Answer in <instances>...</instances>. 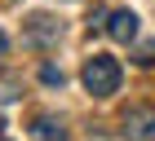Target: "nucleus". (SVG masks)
<instances>
[{
  "label": "nucleus",
  "instance_id": "nucleus-10",
  "mask_svg": "<svg viewBox=\"0 0 155 141\" xmlns=\"http://www.w3.org/2000/svg\"><path fill=\"white\" fill-rule=\"evenodd\" d=\"M97 141H115V137H97Z\"/></svg>",
  "mask_w": 155,
  "mask_h": 141
},
{
  "label": "nucleus",
  "instance_id": "nucleus-8",
  "mask_svg": "<svg viewBox=\"0 0 155 141\" xmlns=\"http://www.w3.org/2000/svg\"><path fill=\"white\" fill-rule=\"evenodd\" d=\"M102 27H107V9H93L89 13V31H102Z\"/></svg>",
  "mask_w": 155,
  "mask_h": 141
},
{
  "label": "nucleus",
  "instance_id": "nucleus-11",
  "mask_svg": "<svg viewBox=\"0 0 155 141\" xmlns=\"http://www.w3.org/2000/svg\"><path fill=\"white\" fill-rule=\"evenodd\" d=\"M0 128H5V124H0Z\"/></svg>",
  "mask_w": 155,
  "mask_h": 141
},
{
  "label": "nucleus",
  "instance_id": "nucleus-6",
  "mask_svg": "<svg viewBox=\"0 0 155 141\" xmlns=\"http://www.w3.org/2000/svg\"><path fill=\"white\" fill-rule=\"evenodd\" d=\"M133 62H137V66H151V62H155V40H146V44L133 49Z\"/></svg>",
  "mask_w": 155,
  "mask_h": 141
},
{
  "label": "nucleus",
  "instance_id": "nucleus-1",
  "mask_svg": "<svg viewBox=\"0 0 155 141\" xmlns=\"http://www.w3.org/2000/svg\"><path fill=\"white\" fill-rule=\"evenodd\" d=\"M84 88L93 97H111L120 88V62L107 58V53H93V58L84 62Z\"/></svg>",
  "mask_w": 155,
  "mask_h": 141
},
{
  "label": "nucleus",
  "instance_id": "nucleus-2",
  "mask_svg": "<svg viewBox=\"0 0 155 141\" xmlns=\"http://www.w3.org/2000/svg\"><path fill=\"white\" fill-rule=\"evenodd\" d=\"M27 44H36V49H53L62 40V22L53 18V13H31V22H27Z\"/></svg>",
  "mask_w": 155,
  "mask_h": 141
},
{
  "label": "nucleus",
  "instance_id": "nucleus-3",
  "mask_svg": "<svg viewBox=\"0 0 155 141\" xmlns=\"http://www.w3.org/2000/svg\"><path fill=\"white\" fill-rule=\"evenodd\" d=\"M124 132L133 141H155V110L151 106H129L124 110Z\"/></svg>",
  "mask_w": 155,
  "mask_h": 141
},
{
  "label": "nucleus",
  "instance_id": "nucleus-5",
  "mask_svg": "<svg viewBox=\"0 0 155 141\" xmlns=\"http://www.w3.org/2000/svg\"><path fill=\"white\" fill-rule=\"evenodd\" d=\"M31 141H67V128H62L58 119H49V115H40L36 124H31Z\"/></svg>",
  "mask_w": 155,
  "mask_h": 141
},
{
  "label": "nucleus",
  "instance_id": "nucleus-4",
  "mask_svg": "<svg viewBox=\"0 0 155 141\" xmlns=\"http://www.w3.org/2000/svg\"><path fill=\"white\" fill-rule=\"evenodd\" d=\"M107 35L115 40V44H133V35H137V13H133V9L107 13Z\"/></svg>",
  "mask_w": 155,
  "mask_h": 141
},
{
  "label": "nucleus",
  "instance_id": "nucleus-9",
  "mask_svg": "<svg viewBox=\"0 0 155 141\" xmlns=\"http://www.w3.org/2000/svg\"><path fill=\"white\" fill-rule=\"evenodd\" d=\"M0 53H9V35H5V31H0Z\"/></svg>",
  "mask_w": 155,
  "mask_h": 141
},
{
  "label": "nucleus",
  "instance_id": "nucleus-7",
  "mask_svg": "<svg viewBox=\"0 0 155 141\" xmlns=\"http://www.w3.org/2000/svg\"><path fill=\"white\" fill-rule=\"evenodd\" d=\"M40 80H45L49 88H53V84H58V88H62V84H67V75H62L58 66H40Z\"/></svg>",
  "mask_w": 155,
  "mask_h": 141
}]
</instances>
